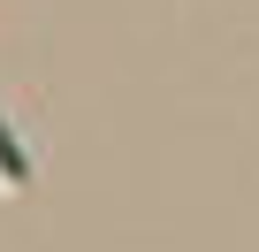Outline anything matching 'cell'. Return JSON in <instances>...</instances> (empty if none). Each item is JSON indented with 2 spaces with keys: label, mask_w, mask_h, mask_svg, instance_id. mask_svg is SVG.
I'll use <instances>...</instances> for the list:
<instances>
[{
  "label": "cell",
  "mask_w": 259,
  "mask_h": 252,
  "mask_svg": "<svg viewBox=\"0 0 259 252\" xmlns=\"http://www.w3.org/2000/svg\"><path fill=\"white\" fill-rule=\"evenodd\" d=\"M0 184H23V153H16L8 130H0Z\"/></svg>",
  "instance_id": "obj_1"
}]
</instances>
